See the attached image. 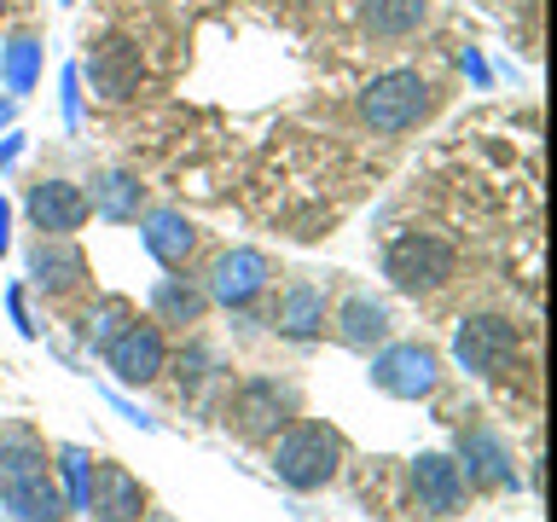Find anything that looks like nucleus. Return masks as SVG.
<instances>
[{"instance_id":"4468645a","label":"nucleus","mask_w":557,"mask_h":522,"mask_svg":"<svg viewBox=\"0 0 557 522\" xmlns=\"http://www.w3.org/2000/svg\"><path fill=\"white\" fill-rule=\"evenodd\" d=\"M146 250H151V261H163V268L174 273V268H186V256H191V244H198V233H191V221L181 215V209H151L146 215Z\"/></svg>"},{"instance_id":"423d86ee","label":"nucleus","mask_w":557,"mask_h":522,"mask_svg":"<svg viewBox=\"0 0 557 522\" xmlns=\"http://www.w3.org/2000/svg\"><path fill=\"white\" fill-rule=\"evenodd\" d=\"M372 383L395 400H418V395H430L435 383H442V360H435L430 348H418V343H395L372 360Z\"/></svg>"},{"instance_id":"39448f33","label":"nucleus","mask_w":557,"mask_h":522,"mask_svg":"<svg viewBox=\"0 0 557 522\" xmlns=\"http://www.w3.org/2000/svg\"><path fill=\"white\" fill-rule=\"evenodd\" d=\"M99 355H104V365L116 372V383H128V389H139V383H151V377H163V365H169L163 331H157V325H139V320L122 325L116 337L99 348Z\"/></svg>"},{"instance_id":"f3484780","label":"nucleus","mask_w":557,"mask_h":522,"mask_svg":"<svg viewBox=\"0 0 557 522\" xmlns=\"http://www.w3.org/2000/svg\"><path fill=\"white\" fill-rule=\"evenodd\" d=\"M465 482L482 476V482H499V487H517V470H511V447L499 442L494 430H470L465 435Z\"/></svg>"},{"instance_id":"0eeeda50","label":"nucleus","mask_w":557,"mask_h":522,"mask_svg":"<svg viewBox=\"0 0 557 522\" xmlns=\"http://www.w3.org/2000/svg\"><path fill=\"white\" fill-rule=\"evenodd\" d=\"M290 412H296V389L278 377H250L233 400V424H238V435H250V442L278 435L290 424Z\"/></svg>"},{"instance_id":"aec40b11","label":"nucleus","mask_w":557,"mask_h":522,"mask_svg":"<svg viewBox=\"0 0 557 522\" xmlns=\"http://www.w3.org/2000/svg\"><path fill=\"white\" fill-rule=\"evenodd\" d=\"M430 0H360V17L366 29L383 35V41H400V35H412L418 24H424Z\"/></svg>"},{"instance_id":"1a4fd4ad","label":"nucleus","mask_w":557,"mask_h":522,"mask_svg":"<svg viewBox=\"0 0 557 522\" xmlns=\"http://www.w3.org/2000/svg\"><path fill=\"white\" fill-rule=\"evenodd\" d=\"M268 278H273V268H268V256L261 250H226L215 268H209V302H226V308H244V302H256L261 290H268Z\"/></svg>"},{"instance_id":"6ab92c4d","label":"nucleus","mask_w":557,"mask_h":522,"mask_svg":"<svg viewBox=\"0 0 557 522\" xmlns=\"http://www.w3.org/2000/svg\"><path fill=\"white\" fill-rule=\"evenodd\" d=\"M337 331H343L348 348H372V343L389 337V308L372 302V296H348L343 313H337Z\"/></svg>"},{"instance_id":"4be33fe9","label":"nucleus","mask_w":557,"mask_h":522,"mask_svg":"<svg viewBox=\"0 0 557 522\" xmlns=\"http://www.w3.org/2000/svg\"><path fill=\"white\" fill-rule=\"evenodd\" d=\"M35 70H41V47L29 41V35H17V41L0 47V82H7V94H29L35 87Z\"/></svg>"},{"instance_id":"7c9ffc66","label":"nucleus","mask_w":557,"mask_h":522,"mask_svg":"<svg viewBox=\"0 0 557 522\" xmlns=\"http://www.w3.org/2000/svg\"><path fill=\"white\" fill-rule=\"evenodd\" d=\"M64 7H70V0H64Z\"/></svg>"},{"instance_id":"a878e982","label":"nucleus","mask_w":557,"mask_h":522,"mask_svg":"<svg viewBox=\"0 0 557 522\" xmlns=\"http://www.w3.org/2000/svg\"><path fill=\"white\" fill-rule=\"evenodd\" d=\"M64 122H70V128L82 122V70L76 64L64 70Z\"/></svg>"},{"instance_id":"6e6552de","label":"nucleus","mask_w":557,"mask_h":522,"mask_svg":"<svg viewBox=\"0 0 557 522\" xmlns=\"http://www.w3.org/2000/svg\"><path fill=\"white\" fill-rule=\"evenodd\" d=\"M412 499L424 517H459L465 505V470L447 452H418L412 459Z\"/></svg>"},{"instance_id":"bb28decb","label":"nucleus","mask_w":557,"mask_h":522,"mask_svg":"<svg viewBox=\"0 0 557 522\" xmlns=\"http://www.w3.org/2000/svg\"><path fill=\"white\" fill-rule=\"evenodd\" d=\"M17 157H24V139H17V134H7V139H0V174H7V169L17 163Z\"/></svg>"},{"instance_id":"cd10ccee","label":"nucleus","mask_w":557,"mask_h":522,"mask_svg":"<svg viewBox=\"0 0 557 522\" xmlns=\"http://www.w3.org/2000/svg\"><path fill=\"white\" fill-rule=\"evenodd\" d=\"M7 250H12V203L0 198V256H7Z\"/></svg>"},{"instance_id":"20e7f679","label":"nucleus","mask_w":557,"mask_h":522,"mask_svg":"<svg viewBox=\"0 0 557 522\" xmlns=\"http://www.w3.org/2000/svg\"><path fill=\"white\" fill-rule=\"evenodd\" d=\"M453 360L476 377H499L511 372L517 360V325L499 320V313H470V320L453 331Z\"/></svg>"},{"instance_id":"9d476101","label":"nucleus","mask_w":557,"mask_h":522,"mask_svg":"<svg viewBox=\"0 0 557 522\" xmlns=\"http://www.w3.org/2000/svg\"><path fill=\"white\" fill-rule=\"evenodd\" d=\"M87 82H94L99 99H134L139 82H146V59H139L134 41L111 35V41H99L94 59H87Z\"/></svg>"},{"instance_id":"2eb2a0df","label":"nucleus","mask_w":557,"mask_h":522,"mask_svg":"<svg viewBox=\"0 0 557 522\" xmlns=\"http://www.w3.org/2000/svg\"><path fill=\"white\" fill-rule=\"evenodd\" d=\"M273 325L285 331V337L308 343L313 331L325 325V290H320V285H308V278L285 285V296H278V308H273Z\"/></svg>"},{"instance_id":"9b49d317","label":"nucleus","mask_w":557,"mask_h":522,"mask_svg":"<svg viewBox=\"0 0 557 522\" xmlns=\"http://www.w3.org/2000/svg\"><path fill=\"white\" fill-rule=\"evenodd\" d=\"M87 215H94V203H87V191L76 181H41V186H29V221L41 226L47 238L76 233Z\"/></svg>"},{"instance_id":"a211bd4d","label":"nucleus","mask_w":557,"mask_h":522,"mask_svg":"<svg viewBox=\"0 0 557 522\" xmlns=\"http://www.w3.org/2000/svg\"><path fill=\"white\" fill-rule=\"evenodd\" d=\"M99 209L104 221H139V203H146V186L134 181L128 169H104L94 181V198H87Z\"/></svg>"},{"instance_id":"f8f14e48","label":"nucleus","mask_w":557,"mask_h":522,"mask_svg":"<svg viewBox=\"0 0 557 522\" xmlns=\"http://www.w3.org/2000/svg\"><path fill=\"white\" fill-rule=\"evenodd\" d=\"M7 487V511L17 522H64L70 517V499L59 494V482H52V470H24V476L0 482Z\"/></svg>"},{"instance_id":"393cba45","label":"nucleus","mask_w":557,"mask_h":522,"mask_svg":"<svg viewBox=\"0 0 557 522\" xmlns=\"http://www.w3.org/2000/svg\"><path fill=\"white\" fill-rule=\"evenodd\" d=\"M59 470H64V482H70V511H87V482H94L87 452H82V447H64V452H59Z\"/></svg>"},{"instance_id":"ddd939ff","label":"nucleus","mask_w":557,"mask_h":522,"mask_svg":"<svg viewBox=\"0 0 557 522\" xmlns=\"http://www.w3.org/2000/svg\"><path fill=\"white\" fill-rule=\"evenodd\" d=\"M87 511L99 522H139L146 517V494H139V482L122 464H104L99 476L87 482Z\"/></svg>"},{"instance_id":"c756f323","label":"nucleus","mask_w":557,"mask_h":522,"mask_svg":"<svg viewBox=\"0 0 557 522\" xmlns=\"http://www.w3.org/2000/svg\"><path fill=\"white\" fill-rule=\"evenodd\" d=\"M0 17H7V0H0Z\"/></svg>"},{"instance_id":"7ed1b4c3","label":"nucleus","mask_w":557,"mask_h":522,"mask_svg":"<svg viewBox=\"0 0 557 522\" xmlns=\"http://www.w3.org/2000/svg\"><path fill=\"white\" fill-rule=\"evenodd\" d=\"M453 244L435 238V233H400L383 256V273L395 278V290H412V296H430L453 278Z\"/></svg>"},{"instance_id":"c85d7f7f","label":"nucleus","mask_w":557,"mask_h":522,"mask_svg":"<svg viewBox=\"0 0 557 522\" xmlns=\"http://www.w3.org/2000/svg\"><path fill=\"white\" fill-rule=\"evenodd\" d=\"M12 116H17V99L7 94V99H0V128H12Z\"/></svg>"},{"instance_id":"5701e85b","label":"nucleus","mask_w":557,"mask_h":522,"mask_svg":"<svg viewBox=\"0 0 557 522\" xmlns=\"http://www.w3.org/2000/svg\"><path fill=\"white\" fill-rule=\"evenodd\" d=\"M41 464H47V452L29 430H0V482L24 476V470H41Z\"/></svg>"},{"instance_id":"412c9836","label":"nucleus","mask_w":557,"mask_h":522,"mask_svg":"<svg viewBox=\"0 0 557 522\" xmlns=\"http://www.w3.org/2000/svg\"><path fill=\"white\" fill-rule=\"evenodd\" d=\"M151 308H157V320H163V325H198L203 308H209V290L186 285V278H157Z\"/></svg>"},{"instance_id":"b1692460","label":"nucleus","mask_w":557,"mask_h":522,"mask_svg":"<svg viewBox=\"0 0 557 522\" xmlns=\"http://www.w3.org/2000/svg\"><path fill=\"white\" fill-rule=\"evenodd\" d=\"M122 325H128V302H122V296H111V302H99L94 313H87V343L104 348Z\"/></svg>"},{"instance_id":"f257e3e1","label":"nucleus","mask_w":557,"mask_h":522,"mask_svg":"<svg viewBox=\"0 0 557 522\" xmlns=\"http://www.w3.org/2000/svg\"><path fill=\"white\" fill-rule=\"evenodd\" d=\"M343 470V435L331 424H290L273 447V476L296 487V494H313Z\"/></svg>"},{"instance_id":"f03ea898","label":"nucleus","mask_w":557,"mask_h":522,"mask_svg":"<svg viewBox=\"0 0 557 522\" xmlns=\"http://www.w3.org/2000/svg\"><path fill=\"white\" fill-rule=\"evenodd\" d=\"M430 111H435V99H430V82L418 76V70H383V76H372L360 94V116L372 122L377 134H407Z\"/></svg>"},{"instance_id":"dca6fc26","label":"nucleus","mask_w":557,"mask_h":522,"mask_svg":"<svg viewBox=\"0 0 557 522\" xmlns=\"http://www.w3.org/2000/svg\"><path fill=\"white\" fill-rule=\"evenodd\" d=\"M82 250H76V244H64V238H41V244H35V250H29V278H35V285H41V290H76L82 285Z\"/></svg>"}]
</instances>
